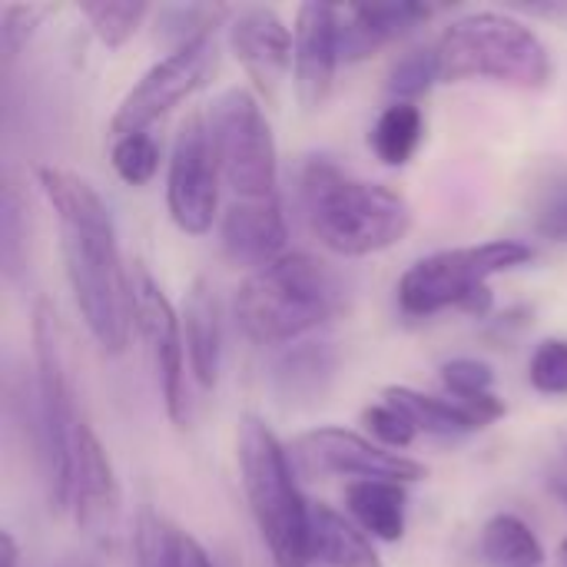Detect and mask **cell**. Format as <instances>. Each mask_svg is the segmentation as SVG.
Listing matches in <instances>:
<instances>
[{
    "label": "cell",
    "mask_w": 567,
    "mask_h": 567,
    "mask_svg": "<svg viewBox=\"0 0 567 567\" xmlns=\"http://www.w3.org/2000/svg\"><path fill=\"white\" fill-rule=\"evenodd\" d=\"M216 63H219L216 33L196 37V40L169 50L120 100V106L110 120L113 140L130 136V133H146L156 120H163L169 110L186 103L193 93H199L213 80Z\"/></svg>",
    "instance_id": "cell-9"
},
{
    "label": "cell",
    "mask_w": 567,
    "mask_h": 567,
    "mask_svg": "<svg viewBox=\"0 0 567 567\" xmlns=\"http://www.w3.org/2000/svg\"><path fill=\"white\" fill-rule=\"evenodd\" d=\"M37 183L60 219L63 272L90 339L123 355L136 326V292L123 269L116 223L103 196L63 166H40Z\"/></svg>",
    "instance_id": "cell-1"
},
{
    "label": "cell",
    "mask_w": 567,
    "mask_h": 567,
    "mask_svg": "<svg viewBox=\"0 0 567 567\" xmlns=\"http://www.w3.org/2000/svg\"><path fill=\"white\" fill-rule=\"evenodd\" d=\"M0 567H20V548L10 532L0 535Z\"/></svg>",
    "instance_id": "cell-36"
},
{
    "label": "cell",
    "mask_w": 567,
    "mask_h": 567,
    "mask_svg": "<svg viewBox=\"0 0 567 567\" xmlns=\"http://www.w3.org/2000/svg\"><path fill=\"white\" fill-rule=\"evenodd\" d=\"M339 309V276L309 252H286L272 266L249 272L233 299V319L256 346H296Z\"/></svg>",
    "instance_id": "cell-3"
},
{
    "label": "cell",
    "mask_w": 567,
    "mask_h": 567,
    "mask_svg": "<svg viewBox=\"0 0 567 567\" xmlns=\"http://www.w3.org/2000/svg\"><path fill=\"white\" fill-rule=\"evenodd\" d=\"M110 163L126 186H146L159 169V143L150 133L116 136L110 150Z\"/></svg>",
    "instance_id": "cell-31"
},
{
    "label": "cell",
    "mask_w": 567,
    "mask_h": 567,
    "mask_svg": "<svg viewBox=\"0 0 567 567\" xmlns=\"http://www.w3.org/2000/svg\"><path fill=\"white\" fill-rule=\"evenodd\" d=\"M532 259L535 249L522 239H492L482 246L432 252L402 272L395 289L399 309L405 319H432L445 309H462L485 319L492 312L488 279L512 272Z\"/></svg>",
    "instance_id": "cell-7"
},
{
    "label": "cell",
    "mask_w": 567,
    "mask_h": 567,
    "mask_svg": "<svg viewBox=\"0 0 567 567\" xmlns=\"http://www.w3.org/2000/svg\"><path fill=\"white\" fill-rule=\"evenodd\" d=\"M206 120L216 163L233 199H279V150L262 100L246 86H229L213 100Z\"/></svg>",
    "instance_id": "cell-8"
},
{
    "label": "cell",
    "mask_w": 567,
    "mask_h": 567,
    "mask_svg": "<svg viewBox=\"0 0 567 567\" xmlns=\"http://www.w3.org/2000/svg\"><path fill=\"white\" fill-rule=\"evenodd\" d=\"M528 213L538 236L567 243V159H548L528 189Z\"/></svg>",
    "instance_id": "cell-26"
},
{
    "label": "cell",
    "mask_w": 567,
    "mask_h": 567,
    "mask_svg": "<svg viewBox=\"0 0 567 567\" xmlns=\"http://www.w3.org/2000/svg\"><path fill=\"white\" fill-rule=\"evenodd\" d=\"M133 292H136V329L146 342L159 399L176 429L189 422V399H186V342H183V319L173 309L169 296L159 289V282L146 272L136 269L133 276Z\"/></svg>",
    "instance_id": "cell-12"
},
{
    "label": "cell",
    "mask_w": 567,
    "mask_h": 567,
    "mask_svg": "<svg viewBox=\"0 0 567 567\" xmlns=\"http://www.w3.org/2000/svg\"><path fill=\"white\" fill-rule=\"evenodd\" d=\"M558 561H561V567H567V538L561 542V548H558Z\"/></svg>",
    "instance_id": "cell-38"
},
{
    "label": "cell",
    "mask_w": 567,
    "mask_h": 567,
    "mask_svg": "<svg viewBox=\"0 0 567 567\" xmlns=\"http://www.w3.org/2000/svg\"><path fill=\"white\" fill-rule=\"evenodd\" d=\"M236 462L249 515L272 558V567L309 565V502L296 485V465L289 458V449L259 415L239 419Z\"/></svg>",
    "instance_id": "cell-4"
},
{
    "label": "cell",
    "mask_w": 567,
    "mask_h": 567,
    "mask_svg": "<svg viewBox=\"0 0 567 567\" xmlns=\"http://www.w3.org/2000/svg\"><path fill=\"white\" fill-rule=\"evenodd\" d=\"M528 382L535 392L565 399L567 395V339H545L528 362Z\"/></svg>",
    "instance_id": "cell-33"
},
{
    "label": "cell",
    "mask_w": 567,
    "mask_h": 567,
    "mask_svg": "<svg viewBox=\"0 0 567 567\" xmlns=\"http://www.w3.org/2000/svg\"><path fill=\"white\" fill-rule=\"evenodd\" d=\"M445 83L492 80L518 90H542L555 76L548 43L518 17L478 10L452 20L435 40Z\"/></svg>",
    "instance_id": "cell-5"
},
{
    "label": "cell",
    "mask_w": 567,
    "mask_h": 567,
    "mask_svg": "<svg viewBox=\"0 0 567 567\" xmlns=\"http://www.w3.org/2000/svg\"><path fill=\"white\" fill-rule=\"evenodd\" d=\"M76 392L63 352L56 309L43 299L33 312V449L53 512H70L76 452Z\"/></svg>",
    "instance_id": "cell-6"
},
{
    "label": "cell",
    "mask_w": 567,
    "mask_h": 567,
    "mask_svg": "<svg viewBox=\"0 0 567 567\" xmlns=\"http://www.w3.org/2000/svg\"><path fill=\"white\" fill-rule=\"evenodd\" d=\"M299 206L309 233L342 259L385 252L412 229V206L402 193L359 179L329 156H309L302 163Z\"/></svg>",
    "instance_id": "cell-2"
},
{
    "label": "cell",
    "mask_w": 567,
    "mask_h": 567,
    "mask_svg": "<svg viewBox=\"0 0 567 567\" xmlns=\"http://www.w3.org/2000/svg\"><path fill=\"white\" fill-rule=\"evenodd\" d=\"M229 50L252 80V90L262 103L276 106L279 93L292 70L296 37L286 20L272 7H243L233 13L229 27Z\"/></svg>",
    "instance_id": "cell-13"
},
{
    "label": "cell",
    "mask_w": 567,
    "mask_h": 567,
    "mask_svg": "<svg viewBox=\"0 0 567 567\" xmlns=\"http://www.w3.org/2000/svg\"><path fill=\"white\" fill-rule=\"evenodd\" d=\"M296 50H292V86L302 110H319L336 83L339 50V7L302 3L296 10Z\"/></svg>",
    "instance_id": "cell-14"
},
{
    "label": "cell",
    "mask_w": 567,
    "mask_h": 567,
    "mask_svg": "<svg viewBox=\"0 0 567 567\" xmlns=\"http://www.w3.org/2000/svg\"><path fill=\"white\" fill-rule=\"evenodd\" d=\"M482 558L492 567H542L545 548L518 515H495L482 532Z\"/></svg>",
    "instance_id": "cell-25"
},
{
    "label": "cell",
    "mask_w": 567,
    "mask_h": 567,
    "mask_svg": "<svg viewBox=\"0 0 567 567\" xmlns=\"http://www.w3.org/2000/svg\"><path fill=\"white\" fill-rule=\"evenodd\" d=\"M339 375V349L332 342H296L272 365V392L289 409L316 405Z\"/></svg>",
    "instance_id": "cell-20"
},
{
    "label": "cell",
    "mask_w": 567,
    "mask_h": 567,
    "mask_svg": "<svg viewBox=\"0 0 567 567\" xmlns=\"http://www.w3.org/2000/svg\"><path fill=\"white\" fill-rule=\"evenodd\" d=\"M219 186L223 173L216 163L209 120L189 113L173 140L169 173H166V209L179 233L206 236L219 216Z\"/></svg>",
    "instance_id": "cell-10"
},
{
    "label": "cell",
    "mask_w": 567,
    "mask_h": 567,
    "mask_svg": "<svg viewBox=\"0 0 567 567\" xmlns=\"http://www.w3.org/2000/svg\"><path fill=\"white\" fill-rule=\"evenodd\" d=\"M136 555L140 567H213V558L189 532L166 528L153 512L140 515Z\"/></svg>",
    "instance_id": "cell-23"
},
{
    "label": "cell",
    "mask_w": 567,
    "mask_h": 567,
    "mask_svg": "<svg viewBox=\"0 0 567 567\" xmlns=\"http://www.w3.org/2000/svg\"><path fill=\"white\" fill-rule=\"evenodd\" d=\"M183 342L186 362L199 389H216L223 369V306L209 279H193L183 302Z\"/></svg>",
    "instance_id": "cell-19"
},
{
    "label": "cell",
    "mask_w": 567,
    "mask_h": 567,
    "mask_svg": "<svg viewBox=\"0 0 567 567\" xmlns=\"http://www.w3.org/2000/svg\"><path fill=\"white\" fill-rule=\"evenodd\" d=\"M309 555L329 567H382L372 538L329 505H309Z\"/></svg>",
    "instance_id": "cell-21"
},
{
    "label": "cell",
    "mask_w": 567,
    "mask_h": 567,
    "mask_svg": "<svg viewBox=\"0 0 567 567\" xmlns=\"http://www.w3.org/2000/svg\"><path fill=\"white\" fill-rule=\"evenodd\" d=\"M385 402H392L399 412H405V419L435 439H462L472 432L488 429L492 422H498L505 415V402L498 395H485L475 402L455 399V395H429L409 385H389L382 392Z\"/></svg>",
    "instance_id": "cell-17"
},
{
    "label": "cell",
    "mask_w": 567,
    "mask_h": 567,
    "mask_svg": "<svg viewBox=\"0 0 567 567\" xmlns=\"http://www.w3.org/2000/svg\"><path fill=\"white\" fill-rule=\"evenodd\" d=\"M53 13L50 3H7L0 13V60L3 70L13 66V60L23 53V47L33 40L37 27Z\"/></svg>",
    "instance_id": "cell-32"
},
{
    "label": "cell",
    "mask_w": 567,
    "mask_h": 567,
    "mask_svg": "<svg viewBox=\"0 0 567 567\" xmlns=\"http://www.w3.org/2000/svg\"><path fill=\"white\" fill-rule=\"evenodd\" d=\"M425 140V113L419 103H389L372 133L369 146L385 166H405Z\"/></svg>",
    "instance_id": "cell-24"
},
{
    "label": "cell",
    "mask_w": 567,
    "mask_h": 567,
    "mask_svg": "<svg viewBox=\"0 0 567 567\" xmlns=\"http://www.w3.org/2000/svg\"><path fill=\"white\" fill-rule=\"evenodd\" d=\"M219 243L233 266L243 269H266L286 256L289 226L282 213V199H259V203H229L219 223Z\"/></svg>",
    "instance_id": "cell-16"
},
{
    "label": "cell",
    "mask_w": 567,
    "mask_h": 567,
    "mask_svg": "<svg viewBox=\"0 0 567 567\" xmlns=\"http://www.w3.org/2000/svg\"><path fill=\"white\" fill-rule=\"evenodd\" d=\"M83 17L90 20L96 40L110 50H120L133 33L143 27L150 17V3L143 0H100V3H83Z\"/></svg>",
    "instance_id": "cell-29"
},
{
    "label": "cell",
    "mask_w": 567,
    "mask_h": 567,
    "mask_svg": "<svg viewBox=\"0 0 567 567\" xmlns=\"http://www.w3.org/2000/svg\"><path fill=\"white\" fill-rule=\"evenodd\" d=\"M439 379L445 385L449 395L455 399H465V402H475V399H485V395H495L492 385H495V369L482 359H452L439 369Z\"/></svg>",
    "instance_id": "cell-35"
},
{
    "label": "cell",
    "mask_w": 567,
    "mask_h": 567,
    "mask_svg": "<svg viewBox=\"0 0 567 567\" xmlns=\"http://www.w3.org/2000/svg\"><path fill=\"white\" fill-rule=\"evenodd\" d=\"M70 512H73V522L86 535H106L120 515L116 468H113L100 435L90 429V422H80V432H76Z\"/></svg>",
    "instance_id": "cell-15"
},
{
    "label": "cell",
    "mask_w": 567,
    "mask_h": 567,
    "mask_svg": "<svg viewBox=\"0 0 567 567\" xmlns=\"http://www.w3.org/2000/svg\"><path fill=\"white\" fill-rule=\"evenodd\" d=\"M429 3L402 0V3H365V7H339V50L346 63H359L372 56L379 47L412 33L415 27L432 20Z\"/></svg>",
    "instance_id": "cell-18"
},
{
    "label": "cell",
    "mask_w": 567,
    "mask_h": 567,
    "mask_svg": "<svg viewBox=\"0 0 567 567\" xmlns=\"http://www.w3.org/2000/svg\"><path fill=\"white\" fill-rule=\"evenodd\" d=\"M226 17V7H209V3H169V7H159L156 13V37L163 40H173V50L196 40V37H206V33H216V20Z\"/></svg>",
    "instance_id": "cell-30"
},
{
    "label": "cell",
    "mask_w": 567,
    "mask_h": 567,
    "mask_svg": "<svg viewBox=\"0 0 567 567\" xmlns=\"http://www.w3.org/2000/svg\"><path fill=\"white\" fill-rule=\"evenodd\" d=\"M346 508L352 522L385 545L405 538L409 522V492L399 482H349L346 485Z\"/></svg>",
    "instance_id": "cell-22"
},
{
    "label": "cell",
    "mask_w": 567,
    "mask_h": 567,
    "mask_svg": "<svg viewBox=\"0 0 567 567\" xmlns=\"http://www.w3.org/2000/svg\"><path fill=\"white\" fill-rule=\"evenodd\" d=\"M362 425L369 432V439L389 452H405L415 439H419V429L405 419V412H399L392 402H375L362 412Z\"/></svg>",
    "instance_id": "cell-34"
},
{
    "label": "cell",
    "mask_w": 567,
    "mask_h": 567,
    "mask_svg": "<svg viewBox=\"0 0 567 567\" xmlns=\"http://www.w3.org/2000/svg\"><path fill=\"white\" fill-rule=\"evenodd\" d=\"M30 219H27V199L20 196L17 183H3L0 196V262L10 282H17L27 269V239Z\"/></svg>",
    "instance_id": "cell-28"
},
{
    "label": "cell",
    "mask_w": 567,
    "mask_h": 567,
    "mask_svg": "<svg viewBox=\"0 0 567 567\" xmlns=\"http://www.w3.org/2000/svg\"><path fill=\"white\" fill-rule=\"evenodd\" d=\"M439 80H442V66H439L435 43L432 47H412L409 53H402L392 63V70L385 76V93L392 96V103H415Z\"/></svg>",
    "instance_id": "cell-27"
},
{
    "label": "cell",
    "mask_w": 567,
    "mask_h": 567,
    "mask_svg": "<svg viewBox=\"0 0 567 567\" xmlns=\"http://www.w3.org/2000/svg\"><path fill=\"white\" fill-rule=\"evenodd\" d=\"M551 488H555V495L561 498V505H565V508H567V475H558Z\"/></svg>",
    "instance_id": "cell-37"
},
{
    "label": "cell",
    "mask_w": 567,
    "mask_h": 567,
    "mask_svg": "<svg viewBox=\"0 0 567 567\" xmlns=\"http://www.w3.org/2000/svg\"><path fill=\"white\" fill-rule=\"evenodd\" d=\"M289 458L299 472H306L312 478L412 485L429 475L422 462H415L402 452H389V449L375 445L372 439L339 429V425H322V429L299 435L289 449Z\"/></svg>",
    "instance_id": "cell-11"
}]
</instances>
